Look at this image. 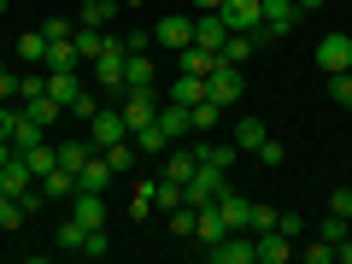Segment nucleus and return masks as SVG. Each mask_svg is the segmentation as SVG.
I'll return each mask as SVG.
<instances>
[{"label":"nucleus","mask_w":352,"mask_h":264,"mask_svg":"<svg viewBox=\"0 0 352 264\" xmlns=\"http://www.w3.org/2000/svg\"><path fill=\"white\" fill-rule=\"evenodd\" d=\"M241 94H247V76H241V65L217 59V71L206 76V100H217V106H235Z\"/></svg>","instance_id":"1"},{"label":"nucleus","mask_w":352,"mask_h":264,"mask_svg":"<svg viewBox=\"0 0 352 264\" xmlns=\"http://www.w3.org/2000/svg\"><path fill=\"white\" fill-rule=\"evenodd\" d=\"M88 147H112V141H124L129 135V124H124V112L118 106H94V118H88Z\"/></svg>","instance_id":"2"},{"label":"nucleus","mask_w":352,"mask_h":264,"mask_svg":"<svg viewBox=\"0 0 352 264\" xmlns=\"http://www.w3.org/2000/svg\"><path fill=\"white\" fill-rule=\"evenodd\" d=\"M159 88H124V106H118V112H124V124L129 129H147L153 118H159Z\"/></svg>","instance_id":"3"},{"label":"nucleus","mask_w":352,"mask_h":264,"mask_svg":"<svg viewBox=\"0 0 352 264\" xmlns=\"http://www.w3.org/2000/svg\"><path fill=\"white\" fill-rule=\"evenodd\" d=\"M206 258H212V264H258V252H252V229H229L217 247H206Z\"/></svg>","instance_id":"4"},{"label":"nucleus","mask_w":352,"mask_h":264,"mask_svg":"<svg viewBox=\"0 0 352 264\" xmlns=\"http://www.w3.org/2000/svg\"><path fill=\"white\" fill-rule=\"evenodd\" d=\"M258 6H264V41H282V36H294V24H300V6H294V0H258Z\"/></svg>","instance_id":"5"},{"label":"nucleus","mask_w":352,"mask_h":264,"mask_svg":"<svg viewBox=\"0 0 352 264\" xmlns=\"http://www.w3.org/2000/svg\"><path fill=\"white\" fill-rule=\"evenodd\" d=\"M317 71H323V76L352 71V36H346V30H335V36L317 41Z\"/></svg>","instance_id":"6"},{"label":"nucleus","mask_w":352,"mask_h":264,"mask_svg":"<svg viewBox=\"0 0 352 264\" xmlns=\"http://www.w3.org/2000/svg\"><path fill=\"white\" fill-rule=\"evenodd\" d=\"M223 176H229V170H217V164H194V176H188V200H182V206H212L217 194H223Z\"/></svg>","instance_id":"7"},{"label":"nucleus","mask_w":352,"mask_h":264,"mask_svg":"<svg viewBox=\"0 0 352 264\" xmlns=\"http://www.w3.org/2000/svg\"><path fill=\"white\" fill-rule=\"evenodd\" d=\"M153 41H159V47H188V41H194V18L188 12H164L159 18V24H153Z\"/></svg>","instance_id":"8"},{"label":"nucleus","mask_w":352,"mask_h":264,"mask_svg":"<svg viewBox=\"0 0 352 264\" xmlns=\"http://www.w3.org/2000/svg\"><path fill=\"white\" fill-rule=\"evenodd\" d=\"M252 252H258V264H288L300 247H294L282 229H258V235H252Z\"/></svg>","instance_id":"9"},{"label":"nucleus","mask_w":352,"mask_h":264,"mask_svg":"<svg viewBox=\"0 0 352 264\" xmlns=\"http://www.w3.org/2000/svg\"><path fill=\"white\" fill-rule=\"evenodd\" d=\"M118 182V170L106 164V153H88L82 159V170H76V188H88V194H106Z\"/></svg>","instance_id":"10"},{"label":"nucleus","mask_w":352,"mask_h":264,"mask_svg":"<svg viewBox=\"0 0 352 264\" xmlns=\"http://www.w3.org/2000/svg\"><path fill=\"white\" fill-rule=\"evenodd\" d=\"M223 235H229V223H223V212H217V200L194 206V241H200V247H217Z\"/></svg>","instance_id":"11"},{"label":"nucleus","mask_w":352,"mask_h":264,"mask_svg":"<svg viewBox=\"0 0 352 264\" xmlns=\"http://www.w3.org/2000/svg\"><path fill=\"white\" fill-rule=\"evenodd\" d=\"M71 217H76L82 229H106V194L76 188V194H71Z\"/></svg>","instance_id":"12"},{"label":"nucleus","mask_w":352,"mask_h":264,"mask_svg":"<svg viewBox=\"0 0 352 264\" xmlns=\"http://www.w3.org/2000/svg\"><path fill=\"white\" fill-rule=\"evenodd\" d=\"M217 18H223L229 30H247V36H252V30L264 24V6H258V0H223V12H217Z\"/></svg>","instance_id":"13"},{"label":"nucleus","mask_w":352,"mask_h":264,"mask_svg":"<svg viewBox=\"0 0 352 264\" xmlns=\"http://www.w3.org/2000/svg\"><path fill=\"white\" fill-rule=\"evenodd\" d=\"M217 59H223V53L200 47V41H188V47H176V71H194V76H212V71H217Z\"/></svg>","instance_id":"14"},{"label":"nucleus","mask_w":352,"mask_h":264,"mask_svg":"<svg viewBox=\"0 0 352 264\" xmlns=\"http://www.w3.org/2000/svg\"><path fill=\"white\" fill-rule=\"evenodd\" d=\"M194 41L200 47H212V53H223V41H229V24L217 12H194Z\"/></svg>","instance_id":"15"},{"label":"nucleus","mask_w":352,"mask_h":264,"mask_svg":"<svg viewBox=\"0 0 352 264\" xmlns=\"http://www.w3.org/2000/svg\"><path fill=\"white\" fill-rule=\"evenodd\" d=\"M0 188H6V194H18V200H24V194L36 188V170H30V164H24V159H18V153H12V159L0 164Z\"/></svg>","instance_id":"16"},{"label":"nucleus","mask_w":352,"mask_h":264,"mask_svg":"<svg viewBox=\"0 0 352 264\" xmlns=\"http://www.w3.org/2000/svg\"><path fill=\"white\" fill-rule=\"evenodd\" d=\"M159 129H164L170 141H182V135L194 129V112H188L182 100H164V106H159Z\"/></svg>","instance_id":"17"},{"label":"nucleus","mask_w":352,"mask_h":264,"mask_svg":"<svg viewBox=\"0 0 352 264\" xmlns=\"http://www.w3.org/2000/svg\"><path fill=\"white\" fill-rule=\"evenodd\" d=\"M47 94L65 106V112H71V106L82 100V82H76V71H47Z\"/></svg>","instance_id":"18"},{"label":"nucleus","mask_w":352,"mask_h":264,"mask_svg":"<svg viewBox=\"0 0 352 264\" xmlns=\"http://www.w3.org/2000/svg\"><path fill=\"white\" fill-rule=\"evenodd\" d=\"M36 182H41V200H71V194H76V176L65 170V164H53V170L36 176Z\"/></svg>","instance_id":"19"},{"label":"nucleus","mask_w":352,"mask_h":264,"mask_svg":"<svg viewBox=\"0 0 352 264\" xmlns=\"http://www.w3.org/2000/svg\"><path fill=\"white\" fill-rule=\"evenodd\" d=\"M59 112H65V106L53 100L47 88H30V94H24V118H36V124H53Z\"/></svg>","instance_id":"20"},{"label":"nucleus","mask_w":352,"mask_h":264,"mask_svg":"<svg viewBox=\"0 0 352 264\" xmlns=\"http://www.w3.org/2000/svg\"><path fill=\"white\" fill-rule=\"evenodd\" d=\"M41 141H47V124L24 118V106H18V124H12V147H18V153H30V147H41Z\"/></svg>","instance_id":"21"},{"label":"nucleus","mask_w":352,"mask_h":264,"mask_svg":"<svg viewBox=\"0 0 352 264\" xmlns=\"http://www.w3.org/2000/svg\"><path fill=\"white\" fill-rule=\"evenodd\" d=\"M118 12H124L118 0H88V6H76V24H88V30H106Z\"/></svg>","instance_id":"22"},{"label":"nucleus","mask_w":352,"mask_h":264,"mask_svg":"<svg viewBox=\"0 0 352 264\" xmlns=\"http://www.w3.org/2000/svg\"><path fill=\"white\" fill-rule=\"evenodd\" d=\"M170 100H182V106H200V100H206V76H194V71H176V82H170Z\"/></svg>","instance_id":"23"},{"label":"nucleus","mask_w":352,"mask_h":264,"mask_svg":"<svg viewBox=\"0 0 352 264\" xmlns=\"http://www.w3.org/2000/svg\"><path fill=\"white\" fill-rule=\"evenodd\" d=\"M82 65V53H76V41L65 36V41H47V65L41 71H76Z\"/></svg>","instance_id":"24"},{"label":"nucleus","mask_w":352,"mask_h":264,"mask_svg":"<svg viewBox=\"0 0 352 264\" xmlns=\"http://www.w3.org/2000/svg\"><path fill=\"white\" fill-rule=\"evenodd\" d=\"M129 141H135V153H170V147H176V141L159 129V118H153L147 129H129Z\"/></svg>","instance_id":"25"},{"label":"nucleus","mask_w":352,"mask_h":264,"mask_svg":"<svg viewBox=\"0 0 352 264\" xmlns=\"http://www.w3.org/2000/svg\"><path fill=\"white\" fill-rule=\"evenodd\" d=\"M106 36H112V30H88V24H76V36H71V41H76V53L94 65V59L106 53Z\"/></svg>","instance_id":"26"},{"label":"nucleus","mask_w":352,"mask_h":264,"mask_svg":"<svg viewBox=\"0 0 352 264\" xmlns=\"http://www.w3.org/2000/svg\"><path fill=\"white\" fill-rule=\"evenodd\" d=\"M235 141H206V147H194V159L200 164H217V170H229V164H235Z\"/></svg>","instance_id":"27"},{"label":"nucleus","mask_w":352,"mask_h":264,"mask_svg":"<svg viewBox=\"0 0 352 264\" xmlns=\"http://www.w3.org/2000/svg\"><path fill=\"white\" fill-rule=\"evenodd\" d=\"M159 82V71H153V59H141V53H129L124 65V88H153Z\"/></svg>","instance_id":"28"},{"label":"nucleus","mask_w":352,"mask_h":264,"mask_svg":"<svg viewBox=\"0 0 352 264\" xmlns=\"http://www.w3.org/2000/svg\"><path fill=\"white\" fill-rule=\"evenodd\" d=\"M194 164H200V159H194V153H182V147H170V153H164V176H170V182H182V188H188Z\"/></svg>","instance_id":"29"},{"label":"nucleus","mask_w":352,"mask_h":264,"mask_svg":"<svg viewBox=\"0 0 352 264\" xmlns=\"http://www.w3.org/2000/svg\"><path fill=\"white\" fill-rule=\"evenodd\" d=\"M264 135H270V129H264L258 118H241V124H235V147H241V153H258Z\"/></svg>","instance_id":"30"},{"label":"nucleus","mask_w":352,"mask_h":264,"mask_svg":"<svg viewBox=\"0 0 352 264\" xmlns=\"http://www.w3.org/2000/svg\"><path fill=\"white\" fill-rule=\"evenodd\" d=\"M100 153H106V164H112L118 176L135 170V141H129V135H124V141H112V147H100Z\"/></svg>","instance_id":"31"},{"label":"nucleus","mask_w":352,"mask_h":264,"mask_svg":"<svg viewBox=\"0 0 352 264\" xmlns=\"http://www.w3.org/2000/svg\"><path fill=\"white\" fill-rule=\"evenodd\" d=\"M317 235H323L329 247H340V241L352 235V217H340V212H323V217H317Z\"/></svg>","instance_id":"32"},{"label":"nucleus","mask_w":352,"mask_h":264,"mask_svg":"<svg viewBox=\"0 0 352 264\" xmlns=\"http://www.w3.org/2000/svg\"><path fill=\"white\" fill-rule=\"evenodd\" d=\"M53 153H59V164L76 176V170H82V159H88V153H100V147H88V141H59Z\"/></svg>","instance_id":"33"},{"label":"nucleus","mask_w":352,"mask_h":264,"mask_svg":"<svg viewBox=\"0 0 352 264\" xmlns=\"http://www.w3.org/2000/svg\"><path fill=\"white\" fill-rule=\"evenodd\" d=\"M24 200H18V194H6V188H0V229H18V223H24Z\"/></svg>","instance_id":"34"},{"label":"nucleus","mask_w":352,"mask_h":264,"mask_svg":"<svg viewBox=\"0 0 352 264\" xmlns=\"http://www.w3.org/2000/svg\"><path fill=\"white\" fill-rule=\"evenodd\" d=\"M18 59H36V65H47V36H41V30L18 36Z\"/></svg>","instance_id":"35"},{"label":"nucleus","mask_w":352,"mask_h":264,"mask_svg":"<svg viewBox=\"0 0 352 264\" xmlns=\"http://www.w3.org/2000/svg\"><path fill=\"white\" fill-rule=\"evenodd\" d=\"M18 159H24V164H30V170H36V176H47V170H53V164H59V153H53V147H47V141H41V147H30V153H18Z\"/></svg>","instance_id":"36"},{"label":"nucleus","mask_w":352,"mask_h":264,"mask_svg":"<svg viewBox=\"0 0 352 264\" xmlns=\"http://www.w3.org/2000/svg\"><path fill=\"white\" fill-rule=\"evenodd\" d=\"M170 241H194V206H170Z\"/></svg>","instance_id":"37"},{"label":"nucleus","mask_w":352,"mask_h":264,"mask_svg":"<svg viewBox=\"0 0 352 264\" xmlns=\"http://www.w3.org/2000/svg\"><path fill=\"white\" fill-rule=\"evenodd\" d=\"M112 252V235L106 229H82V258H106Z\"/></svg>","instance_id":"38"},{"label":"nucleus","mask_w":352,"mask_h":264,"mask_svg":"<svg viewBox=\"0 0 352 264\" xmlns=\"http://www.w3.org/2000/svg\"><path fill=\"white\" fill-rule=\"evenodd\" d=\"M153 194H159V182H135V200H129V217H135V223L153 212Z\"/></svg>","instance_id":"39"},{"label":"nucleus","mask_w":352,"mask_h":264,"mask_svg":"<svg viewBox=\"0 0 352 264\" xmlns=\"http://www.w3.org/2000/svg\"><path fill=\"white\" fill-rule=\"evenodd\" d=\"M182 200H188V188H182V182H170V176H164L159 194H153V206H164V212H170V206H182Z\"/></svg>","instance_id":"40"},{"label":"nucleus","mask_w":352,"mask_h":264,"mask_svg":"<svg viewBox=\"0 0 352 264\" xmlns=\"http://www.w3.org/2000/svg\"><path fill=\"white\" fill-rule=\"evenodd\" d=\"M276 206H264V200H252V217H247V229H252V235H258V229H276Z\"/></svg>","instance_id":"41"},{"label":"nucleus","mask_w":352,"mask_h":264,"mask_svg":"<svg viewBox=\"0 0 352 264\" xmlns=\"http://www.w3.org/2000/svg\"><path fill=\"white\" fill-rule=\"evenodd\" d=\"M329 100H335V106H352V71H335V76H329Z\"/></svg>","instance_id":"42"},{"label":"nucleus","mask_w":352,"mask_h":264,"mask_svg":"<svg viewBox=\"0 0 352 264\" xmlns=\"http://www.w3.org/2000/svg\"><path fill=\"white\" fill-rule=\"evenodd\" d=\"M300 258H305V264H335V247L317 235V241H305V247H300Z\"/></svg>","instance_id":"43"},{"label":"nucleus","mask_w":352,"mask_h":264,"mask_svg":"<svg viewBox=\"0 0 352 264\" xmlns=\"http://www.w3.org/2000/svg\"><path fill=\"white\" fill-rule=\"evenodd\" d=\"M282 159H288V153H282V141H276V135H264V147H258V164H264V170H276Z\"/></svg>","instance_id":"44"},{"label":"nucleus","mask_w":352,"mask_h":264,"mask_svg":"<svg viewBox=\"0 0 352 264\" xmlns=\"http://www.w3.org/2000/svg\"><path fill=\"white\" fill-rule=\"evenodd\" d=\"M59 247H65V252H76V258H82V223H76V217H71V223L59 229Z\"/></svg>","instance_id":"45"},{"label":"nucleus","mask_w":352,"mask_h":264,"mask_svg":"<svg viewBox=\"0 0 352 264\" xmlns=\"http://www.w3.org/2000/svg\"><path fill=\"white\" fill-rule=\"evenodd\" d=\"M188 112H194V129H212L223 106H217V100H200V106H188Z\"/></svg>","instance_id":"46"},{"label":"nucleus","mask_w":352,"mask_h":264,"mask_svg":"<svg viewBox=\"0 0 352 264\" xmlns=\"http://www.w3.org/2000/svg\"><path fill=\"white\" fill-rule=\"evenodd\" d=\"M18 88H24V76L12 65H0V100H18Z\"/></svg>","instance_id":"47"},{"label":"nucleus","mask_w":352,"mask_h":264,"mask_svg":"<svg viewBox=\"0 0 352 264\" xmlns=\"http://www.w3.org/2000/svg\"><path fill=\"white\" fill-rule=\"evenodd\" d=\"M276 229H282L288 241H300V235H305V217H300V212H282V217H276Z\"/></svg>","instance_id":"48"},{"label":"nucleus","mask_w":352,"mask_h":264,"mask_svg":"<svg viewBox=\"0 0 352 264\" xmlns=\"http://www.w3.org/2000/svg\"><path fill=\"white\" fill-rule=\"evenodd\" d=\"M124 47H129V53H147V47H153V30H129Z\"/></svg>","instance_id":"49"},{"label":"nucleus","mask_w":352,"mask_h":264,"mask_svg":"<svg viewBox=\"0 0 352 264\" xmlns=\"http://www.w3.org/2000/svg\"><path fill=\"white\" fill-rule=\"evenodd\" d=\"M329 212H340V217H352V188H335V194H329Z\"/></svg>","instance_id":"50"},{"label":"nucleus","mask_w":352,"mask_h":264,"mask_svg":"<svg viewBox=\"0 0 352 264\" xmlns=\"http://www.w3.org/2000/svg\"><path fill=\"white\" fill-rule=\"evenodd\" d=\"M335 264H352V235H346V241L335 247Z\"/></svg>","instance_id":"51"},{"label":"nucleus","mask_w":352,"mask_h":264,"mask_svg":"<svg viewBox=\"0 0 352 264\" xmlns=\"http://www.w3.org/2000/svg\"><path fill=\"white\" fill-rule=\"evenodd\" d=\"M194 6H200V12H223V0H194Z\"/></svg>","instance_id":"52"},{"label":"nucleus","mask_w":352,"mask_h":264,"mask_svg":"<svg viewBox=\"0 0 352 264\" xmlns=\"http://www.w3.org/2000/svg\"><path fill=\"white\" fill-rule=\"evenodd\" d=\"M12 153H18V147H12V141H6V135H0V164H6V159H12Z\"/></svg>","instance_id":"53"},{"label":"nucleus","mask_w":352,"mask_h":264,"mask_svg":"<svg viewBox=\"0 0 352 264\" xmlns=\"http://www.w3.org/2000/svg\"><path fill=\"white\" fill-rule=\"evenodd\" d=\"M118 6H124V12H141V6H147V0H118Z\"/></svg>","instance_id":"54"},{"label":"nucleus","mask_w":352,"mask_h":264,"mask_svg":"<svg viewBox=\"0 0 352 264\" xmlns=\"http://www.w3.org/2000/svg\"><path fill=\"white\" fill-rule=\"evenodd\" d=\"M294 6H300V12H317V6H323V0H294Z\"/></svg>","instance_id":"55"},{"label":"nucleus","mask_w":352,"mask_h":264,"mask_svg":"<svg viewBox=\"0 0 352 264\" xmlns=\"http://www.w3.org/2000/svg\"><path fill=\"white\" fill-rule=\"evenodd\" d=\"M0 12H6V0H0Z\"/></svg>","instance_id":"56"},{"label":"nucleus","mask_w":352,"mask_h":264,"mask_svg":"<svg viewBox=\"0 0 352 264\" xmlns=\"http://www.w3.org/2000/svg\"><path fill=\"white\" fill-rule=\"evenodd\" d=\"M76 6H88V0H76Z\"/></svg>","instance_id":"57"}]
</instances>
